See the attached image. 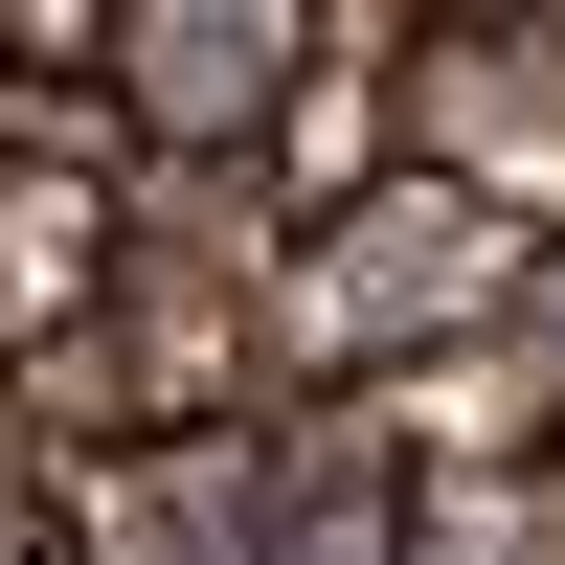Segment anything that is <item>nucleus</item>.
<instances>
[{"label":"nucleus","mask_w":565,"mask_h":565,"mask_svg":"<svg viewBox=\"0 0 565 565\" xmlns=\"http://www.w3.org/2000/svg\"><path fill=\"white\" fill-rule=\"evenodd\" d=\"M317 23H271V0H159V23H68V90L90 136H114V181H249L271 114H295Z\"/></svg>","instance_id":"nucleus-1"},{"label":"nucleus","mask_w":565,"mask_h":565,"mask_svg":"<svg viewBox=\"0 0 565 565\" xmlns=\"http://www.w3.org/2000/svg\"><path fill=\"white\" fill-rule=\"evenodd\" d=\"M385 136H407V181H452L476 226L565 249V23H430V45H385Z\"/></svg>","instance_id":"nucleus-2"},{"label":"nucleus","mask_w":565,"mask_h":565,"mask_svg":"<svg viewBox=\"0 0 565 565\" xmlns=\"http://www.w3.org/2000/svg\"><path fill=\"white\" fill-rule=\"evenodd\" d=\"M68 565H271V430H159V452H68L45 476Z\"/></svg>","instance_id":"nucleus-3"},{"label":"nucleus","mask_w":565,"mask_h":565,"mask_svg":"<svg viewBox=\"0 0 565 565\" xmlns=\"http://www.w3.org/2000/svg\"><path fill=\"white\" fill-rule=\"evenodd\" d=\"M0 565H68V521H45V452H0Z\"/></svg>","instance_id":"nucleus-4"}]
</instances>
